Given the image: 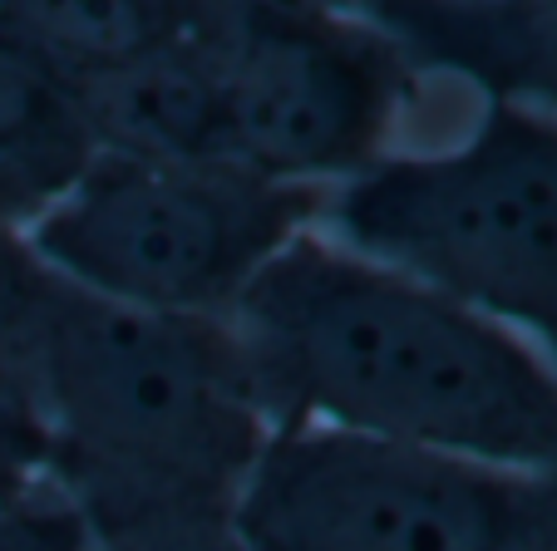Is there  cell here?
<instances>
[{
    "mask_svg": "<svg viewBox=\"0 0 557 551\" xmlns=\"http://www.w3.org/2000/svg\"><path fill=\"white\" fill-rule=\"evenodd\" d=\"M276 428L557 473V370L463 301L341 247L296 237L232 311Z\"/></svg>",
    "mask_w": 557,
    "mask_h": 551,
    "instance_id": "obj_1",
    "label": "cell"
},
{
    "mask_svg": "<svg viewBox=\"0 0 557 551\" xmlns=\"http://www.w3.org/2000/svg\"><path fill=\"white\" fill-rule=\"evenodd\" d=\"M35 414L45 483L89 551H247L276 424L227 321L64 296Z\"/></svg>",
    "mask_w": 557,
    "mask_h": 551,
    "instance_id": "obj_2",
    "label": "cell"
},
{
    "mask_svg": "<svg viewBox=\"0 0 557 551\" xmlns=\"http://www.w3.org/2000/svg\"><path fill=\"white\" fill-rule=\"evenodd\" d=\"M321 231L463 301L557 370V124L484 104L440 153H389L326 192Z\"/></svg>",
    "mask_w": 557,
    "mask_h": 551,
    "instance_id": "obj_3",
    "label": "cell"
},
{
    "mask_svg": "<svg viewBox=\"0 0 557 551\" xmlns=\"http://www.w3.org/2000/svg\"><path fill=\"white\" fill-rule=\"evenodd\" d=\"M326 192L282 188L227 158L99 153L35 222V256L99 305L169 321H232L296 237L321 227Z\"/></svg>",
    "mask_w": 557,
    "mask_h": 551,
    "instance_id": "obj_4",
    "label": "cell"
},
{
    "mask_svg": "<svg viewBox=\"0 0 557 551\" xmlns=\"http://www.w3.org/2000/svg\"><path fill=\"white\" fill-rule=\"evenodd\" d=\"M222 158L306 192L385 163L424 74L360 5L218 0Z\"/></svg>",
    "mask_w": 557,
    "mask_h": 551,
    "instance_id": "obj_5",
    "label": "cell"
},
{
    "mask_svg": "<svg viewBox=\"0 0 557 551\" xmlns=\"http://www.w3.org/2000/svg\"><path fill=\"white\" fill-rule=\"evenodd\" d=\"M247 551H557V473H513L331 428H276Z\"/></svg>",
    "mask_w": 557,
    "mask_h": 551,
    "instance_id": "obj_6",
    "label": "cell"
},
{
    "mask_svg": "<svg viewBox=\"0 0 557 551\" xmlns=\"http://www.w3.org/2000/svg\"><path fill=\"white\" fill-rule=\"evenodd\" d=\"M99 153L222 158L218 0H188V15L134 60L74 84Z\"/></svg>",
    "mask_w": 557,
    "mask_h": 551,
    "instance_id": "obj_7",
    "label": "cell"
},
{
    "mask_svg": "<svg viewBox=\"0 0 557 551\" xmlns=\"http://www.w3.org/2000/svg\"><path fill=\"white\" fill-rule=\"evenodd\" d=\"M430 79L557 124V0H380L360 5Z\"/></svg>",
    "mask_w": 557,
    "mask_h": 551,
    "instance_id": "obj_8",
    "label": "cell"
},
{
    "mask_svg": "<svg viewBox=\"0 0 557 551\" xmlns=\"http://www.w3.org/2000/svg\"><path fill=\"white\" fill-rule=\"evenodd\" d=\"M95 158L74 84L0 21V222L30 231Z\"/></svg>",
    "mask_w": 557,
    "mask_h": 551,
    "instance_id": "obj_9",
    "label": "cell"
},
{
    "mask_svg": "<svg viewBox=\"0 0 557 551\" xmlns=\"http://www.w3.org/2000/svg\"><path fill=\"white\" fill-rule=\"evenodd\" d=\"M183 15L188 0H0V21L70 84L134 60Z\"/></svg>",
    "mask_w": 557,
    "mask_h": 551,
    "instance_id": "obj_10",
    "label": "cell"
},
{
    "mask_svg": "<svg viewBox=\"0 0 557 551\" xmlns=\"http://www.w3.org/2000/svg\"><path fill=\"white\" fill-rule=\"evenodd\" d=\"M64 296L70 286L54 281V271L35 256L30 237L0 222V395L5 399L35 409Z\"/></svg>",
    "mask_w": 557,
    "mask_h": 551,
    "instance_id": "obj_11",
    "label": "cell"
},
{
    "mask_svg": "<svg viewBox=\"0 0 557 551\" xmlns=\"http://www.w3.org/2000/svg\"><path fill=\"white\" fill-rule=\"evenodd\" d=\"M50 498L45 483V424L30 404L0 395V508Z\"/></svg>",
    "mask_w": 557,
    "mask_h": 551,
    "instance_id": "obj_12",
    "label": "cell"
},
{
    "mask_svg": "<svg viewBox=\"0 0 557 551\" xmlns=\"http://www.w3.org/2000/svg\"><path fill=\"white\" fill-rule=\"evenodd\" d=\"M0 551H89L54 498L0 508Z\"/></svg>",
    "mask_w": 557,
    "mask_h": 551,
    "instance_id": "obj_13",
    "label": "cell"
}]
</instances>
